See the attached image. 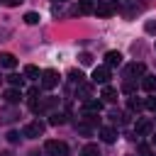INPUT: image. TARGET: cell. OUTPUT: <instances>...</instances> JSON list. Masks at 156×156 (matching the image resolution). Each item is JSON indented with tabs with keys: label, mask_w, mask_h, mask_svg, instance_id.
Listing matches in <instances>:
<instances>
[{
	"label": "cell",
	"mask_w": 156,
	"mask_h": 156,
	"mask_svg": "<svg viewBox=\"0 0 156 156\" xmlns=\"http://www.w3.org/2000/svg\"><path fill=\"white\" fill-rule=\"evenodd\" d=\"M0 80H2V78H0Z\"/></svg>",
	"instance_id": "cell-34"
},
{
	"label": "cell",
	"mask_w": 156,
	"mask_h": 156,
	"mask_svg": "<svg viewBox=\"0 0 156 156\" xmlns=\"http://www.w3.org/2000/svg\"><path fill=\"white\" fill-rule=\"evenodd\" d=\"M71 80H73V83H80V80H83V73H80V71H71Z\"/></svg>",
	"instance_id": "cell-27"
},
{
	"label": "cell",
	"mask_w": 156,
	"mask_h": 156,
	"mask_svg": "<svg viewBox=\"0 0 156 156\" xmlns=\"http://www.w3.org/2000/svg\"><path fill=\"white\" fill-rule=\"evenodd\" d=\"M78 12H80V15L95 12V2H93V0H80V2H78Z\"/></svg>",
	"instance_id": "cell-12"
},
{
	"label": "cell",
	"mask_w": 156,
	"mask_h": 156,
	"mask_svg": "<svg viewBox=\"0 0 156 156\" xmlns=\"http://www.w3.org/2000/svg\"><path fill=\"white\" fill-rule=\"evenodd\" d=\"M2 2H5V5H7V7H17V5H20V2H22V0H2Z\"/></svg>",
	"instance_id": "cell-31"
},
{
	"label": "cell",
	"mask_w": 156,
	"mask_h": 156,
	"mask_svg": "<svg viewBox=\"0 0 156 156\" xmlns=\"http://www.w3.org/2000/svg\"><path fill=\"white\" fill-rule=\"evenodd\" d=\"M144 29H146L149 34H156V22H154V20H151V22H146V24H144Z\"/></svg>",
	"instance_id": "cell-28"
},
{
	"label": "cell",
	"mask_w": 156,
	"mask_h": 156,
	"mask_svg": "<svg viewBox=\"0 0 156 156\" xmlns=\"http://www.w3.org/2000/svg\"><path fill=\"white\" fill-rule=\"evenodd\" d=\"M151 139H154V146H156V134H154V136H151Z\"/></svg>",
	"instance_id": "cell-32"
},
{
	"label": "cell",
	"mask_w": 156,
	"mask_h": 156,
	"mask_svg": "<svg viewBox=\"0 0 156 156\" xmlns=\"http://www.w3.org/2000/svg\"><path fill=\"white\" fill-rule=\"evenodd\" d=\"M115 12H117V2L115 0H102V2L95 5V15L98 17H112Z\"/></svg>",
	"instance_id": "cell-3"
},
{
	"label": "cell",
	"mask_w": 156,
	"mask_h": 156,
	"mask_svg": "<svg viewBox=\"0 0 156 156\" xmlns=\"http://www.w3.org/2000/svg\"><path fill=\"white\" fill-rule=\"evenodd\" d=\"M144 107V102L141 100H136V98H129V110H134V112H139Z\"/></svg>",
	"instance_id": "cell-22"
},
{
	"label": "cell",
	"mask_w": 156,
	"mask_h": 156,
	"mask_svg": "<svg viewBox=\"0 0 156 156\" xmlns=\"http://www.w3.org/2000/svg\"><path fill=\"white\" fill-rule=\"evenodd\" d=\"M110 119H112V124H124V122H127V117H124L119 110H112V112H110Z\"/></svg>",
	"instance_id": "cell-18"
},
{
	"label": "cell",
	"mask_w": 156,
	"mask_h": 156,
	"mask_svg": "<svg viewBox=\"0 0 156 156\" xmlns=\"http://www.w3.org/2000/svg\"><path fill=\"white\" fill-rule=\"evenodd\" d=\"M0 66H2V68H15V66H17V58H15V54H7V51H2V54H0Z\"/></svg>",
	"instance_id": "cell-9"
},
{
	"label": "cell",
	"mask_w": 156,
	"mask_h": 156,
	"mask_svg": "<svg viewBox=\"0 0 156 156\" xmlns=\"http://www.w3.org/2000/svg\"><path fill=\"white\" fill-rule=\"evenodd\" d=\"M80 156H100V151H98L95 144H85V146L80 149Z\"/></svg>",
	"instance_id": "cell-16"
},
{
	"label": "cell",
	"mask_w": 156,
	"mask_h": 156,
	"mask_svg": "<svg viewBox=\"0 0 156 156\" xmlns=\"http://www.w3.org/2000/svg\"><path fill=\"white\" fill-rule=\"evenodd\" d=\"M144 107H146L149 112H156V98H154V95L146 98V100H144Z\"/></svg>",
	"instance_id": "cell-24"
},
{
	"label": "cell",
	"mask_w": 156,
	"mask_h": 156,
	"mask_svg": "<svg viewBox=\"0 0 156 156\" xmlns=\"http://www.w3.org/2000/svg\"><path fill=\"white\" fill-rule=\"evenodd\" d=\"M41 134H44V122H39V119L24 124V129H22V136H27V139H37Z\"/></svg>",
	"instance_id": "cell-4"
},
{
	"label": "cell",
	"mask_w": 156,
	"mask_h": 156,
	"mask_svg": "<svg viewBox=\"0 0 156 156\" xmlns=\"http://www.w3.org/2000/svg\"><path fill=\"white\" fill-rule=\"evenodd\" d=\"M100 98H102L105 102H115V100H117V90H115V88H110V85H105Z\"/></svg>",
	"instance_id": "cell-14"
},
{
	"label": "cell",
	"mask_w": 156,
	"mask_h": 156,
	"mask_svg": "<svg viewBox=\"0 0 156 156\" xmlns=\"http://www.w3.org/2000/svg\"><path fill=\"white\" fill-rule=\"evenodd\" d=\"M39 76H41V73H39V68H37V66H32V63H29V66H24V78H39Z\"/></svg>",
	"instance_id": "cell-19"
},
{
	"label": "cell",
	"mask_w": 156,
	"mask_h": 156,
	"mask_svg": "<svg viewBox=\"0 0 156 156\" xmlns=\"http://www.w3.org/2000/svg\"><path fill=\"white\" fill-rule=\"evenodd\" d=\"M139 154H141V156H154V154H151V146H149V144H139Z\"/></svg>",
	"instance_id": "cell-26"
},
{
	"label": "cell",
	"mask_w": 156,
	"mask_h": 156,
	"mask_svg": "<svg viewBox=\"0 0 156 156\" xmlns=\"http://www.w3.org/2000/svg\"><path fill=\"white\" fill-rule=\"evenodd\" d=\"M105 63L107 66H119L122 63V54L119 51H107L105 54Z\"/></svg>",
	"instance_id": "cell-11"
},
{
	"label": "cell",
	"mask_w": 156,
	"mask_h": 156,
	"mask_svg": "<svg viewBox=\"0 0 156 156\" xmlns=\"http://www.w3.org/2000/svg\"><path fill=\"white\" fill-rule=\"evenodd\" d=\"M107 80H110V68H107V66H100V68L93 71V83L107 85Z\"/></svg>",
	"instance_id": "cell-5"
},
{
	"label": "cell",
	"mask_w": 156,
	"mask_h": 156,
	"mask_svg": "<svg viewBox=\"0 0 156 156\" xmlns=\"http://www.w3.org/2000/svg\"><path fill=\"white\" fill-rule=\"evenodd\" d=\"M7 141H10V144H17V141H20V134H17V132H10V134H7Z\"/></svg>",
	"instance_id": "cell-30"
},
{
	"label": "cell",
	"mask_w": 156,
	"mask_h": 156,
	"mask_svg": "<svg viewBox=\"0 0 156 156\" xmlns=\"http://www.w3.org/2000/svg\"><path fill=\"white\" fill-rule=\"evenodd\" d=\"M7 80H10L12 88H22V76H15V73H12V76H7Z\"/></svg>",
	"instance_id": "cell-21"
},
{
	"label": "cell",
	"mask_w": 156,
	"mask_h": 156,
	"mask_svg": "<svg viewBox=\"0 0 156 156\" xmlns=\"http://www.w3.org/2000/svg\"><path fill=\"white\" fill-rule=\"evenodd\" d=\"M2 98H5V102H7V105H17V102L22 100V93H20L17 88H10V90H5V93H2Z\"/></svg>",
	"instance_id": "cell-6"
},
{
	"label": "cell",
	"mask_w": 156,
	"mask_h": 156,
	"mask_svg": "<svg viewBox=\"0 0 156 156\" xmlns=\"http://www.w3.org/2000/svg\"><path fill=\"white\" fill-rule=\"evenodd\" d=\"M58 80H61L58 71H54V68H46V71H41V88H44V90H51V88H56V85H58Z\"/></svg>",
	"instance_id": "cell-2"
},
{
	"label": "cell",
	"mask_w": 156,
	"mask_h": 156,
	"mask_svg": "<svg viewBox=\"0 0 156 156\" xmlns=\"http://www.w3.org/2000/svg\"><path fill=\"white\" fill-rule=\"evenodd\" d=\"M151 122L149 119H139L136 122V127H134V132H136V136H146V134H151Z\"/></svg>",
	"instance_id": "cell-7"
},
{
	"label": "cell",
	"mask_w": 156,
	"mask_h": 156,
	"mask_svg": "<svg viewBox=\"0 0 156 156\" xmlns=\"http://www.w3.org/2000/svg\"><path fill=\"white\" fill-rule=\"evenodd\" d=\"M85 110H90V112H100V110H102V102H100V100H90V98H88V100H85Z\"/></svg>",
	"instance_id": "cell-17"
},
{
	"label": "cell",
	"mask_w": 156,
	"mask_h": 156,
	"mask_svg": "<svg viewBox=\"0 0 156 156\" xmlns=\"http://www.w3.org/2000/svg\"><path fill=\"white\" fill-rule=\"evenodd\" d=\"M122 90H124V93H134V83H132V80H124Z\"/></svg>",
	"instance_id": "cell-29"
},
{
	"label": "cell",
	"mask_w": 156,
	"mask_h": 156,
	"mask_svg": "<svg viewBox=\"0 0 156 156\" xmlns=\"http://www.w3.org/2000/svg\"><path fill=\"white\" fill-rule=\"evenodd\" d=\"M78 58H80V63H83V66H90V63H93V56H90L88 51H83V54H80Z\"/></svg>",
	"instance_id": "cell-25"
},
{
	"label": "cell",
	"mask_w": 156,
	"mask_h": 156,
	"mask_svg": "<svg viewBox=\"0 0 156 156\" xmlns=\"http://www.w3.org/2000/svg\"><path fill=\"white\" fill-rule=\"evenodd\" d=\"M49 122H51V124H63V122H66V115H61V112H54Z\"/></svg>",
	"instance_id": "cell-23"
},
{
	"label": "cell",
	"mask_w": 156,
	"mask_h": 156,
	"mask_svg": "<svg viewBox=\"0 0 156 156\" xmlns=\"http://www.w3.org/2000/svg\"><path fill=\"white\" fill-rule=\"evenodd\" d=\"M56 2H66V0H56Z\"/></svg>",
	"instance_id": "cell-33"
},
{
	"label": "cell",
	"mask_w": 156,
	"mask_h": 156,
	"mask_svg": "<svg viewBox=\"0 0 156 156\" xmlns=\"http://www.w3.org/2000/svg\"><path fill=\"white\" fill-rule=\"evenodd\" d=\"M98 115H100V112H90V110H85V112H83L85 124H90V127H93V124H100V117H98Z\"/></svg>",
	"instance_id": "cell-15"
},
{
	"label": "cell",
	"mask_w": 156,
	"mask_h": 156,
	"mask_svg": "<svg viewBox=\"0 0 156 156\" xmlns=\"http://www.w3.org/2000/svg\"><path fill=\"white\" fill-rule=\"evenodd\" d=\"M141 88H144L146 93H154V90H156V76L144 73V78H141Z\"/></svg>",
	"instance_id": "cell-10"
},
{
	"label": "cell",
	"mask_w": 156,
	"mask_h": 156,
	"mask_svg": "<svg viewBox=\"0 0 156 156\" xmlns=\"http://www.w3.org/2000/svg\"><path fill=\"white\" fill-rule=\"evenodd\" d=\"M44 151L49 156H68V144L66 141H56V139H49L44 144Z\"/></svg>",
	"instance_id": "cell-1"
},
{
	"label": "cell",
	"mask_w": 156,
	"mask_h": 156,
	"mask_svg": "<svg viewBox=\"0 0 156 156\" xmlns=\"http://www.w3.org/2000/svg\"><path fill=\"white\" fill-rule=\"evenodd\" d=\"M100 139H102L105 144H112V141L117 139V132H115L112 127H100Z\"/></svg>",
	"instance_id": "cell-8"
},
{
	"label": "cell",
	"mask_w": 156,
	"mask_h": 156,
	"mask_svg": "<svg viewBox=\"0 0 156 156\" xmlns=\"http://www.w3.org/2000/svg\"><path fill=\"white\" fill-rule=\"evenodd\" d=\"M144 63H132V66H127V78H132V76H144Z\"/></svg>",
	"instance_id": "cell-13"
},
{
	"label": "cell",
	"mask_w": 156,
	"mask_h": 156,
	"mask_svg": "<svg viewBox=\"0 0 156 156\" xmlns=\"http://www.w3.org/2000/svg\"><path fill=\"white\" fill-rule=\"evenodd\" d=\"M39 20H41V17H39L37 12H27V15H24V22H27V24H37Z\"/></svg>",
	"instance_id": "cell-20"
}]
</instances>
